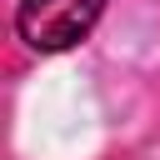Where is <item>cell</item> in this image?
I'll return each instance as SVG.
<instances>
[{
  "label": "cell",
  "mask_w": 160,
  "mask_h": 160,
  "mask_svg": "<svg viewBox=\"0 0 160 160\" xmlns=\"http://www.w3.org/2000/svg\"><path fill=\"white\" fill-rule=\"evenodd\" d=\"M105 0H20L15 10V30L30 50L40 55H55V50H70L90 35V25L100 20Z\"/></svg>",
  "instance_id": "cell-1"
}]
</instances>
